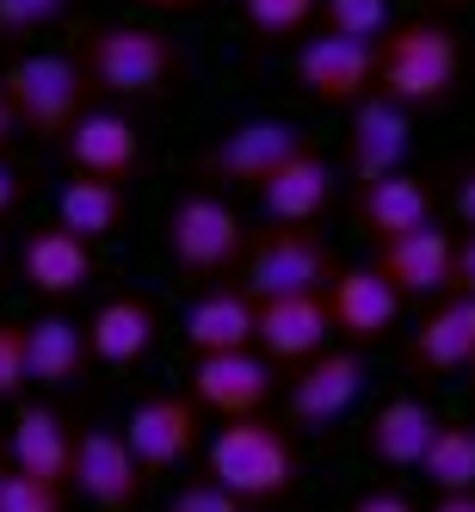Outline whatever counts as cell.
Wrapping results in <instances>:
<instances>
[{"label":"cell","mask_w":475,"mask_h":512,"mask_svg":"<svg viewBox=\"0 0 475 512\" xmlns=\"http://www.w3.org/2000/svg\"><path fill=\"white\" fill-rule=\"evenodd\" d=\"M451 210H457L463 223L475 229V161H469V167H457V192H451Z\"/></svg>","instance_id":"d590c367"},{"label":"cell","mask_w":475,"mask_h":512,"mask_svg":"<svg viewBox=\"0 0 475 512\" xmlns=\"http://www.w3.org/2000/svg\"><path fill=\"white\" fill-rule=\"evenodd\" d=\"M142 482H149V469L136 463V451H130L124 432L87 426L75 438V482H68V488H75L87 506H99V512H130L142 500Z\"/></svg>","instance_id":"9c48e42d"},{"label":"cell","mask_w":475,"mask_h":512,"mask_svg":"<svg viewBox=\"0 0 475 512\" xmlns=\"http://www.w3.org/2000/svg\"><path fill=\"white\" fill-rule=\"evenodd\" d=\"M167 512H253V506L241 494H229L223 482H186L167 500Z\"/></svg>","instance_id":"d6a6232c"},{"label":"cell","mask_w":475,"mask_h":512,"mask_svg":"<svg viewBox=\"0 0 475 512\" xmlns=\"http://www.w3.org/2000/svg\"><path fill=\"white\" fill-rule=\"evenodd\" d=\"M68 0H0V38H25V31L50 25Z\"/></svg>","instance_id":"836d02e7"},{"label":"cell","mask_w":475,"mask_h":512,"mask_svg":"<svg viewBox=\"0 0 475 512\" xmlns=\"http://www.w3.org/2000/svg\"><path fill=\"white\" fill-rule=\"evenodd\" d=\"M463 377H469V389H475V364H469V371H463Z\"/></svg>","instance_id":"7bdbcfd3"},{"label":"cell","mask_w":475,"mask_h":512,"mask_svg":"<svg viewBox=\"0 0 475 512\" xmlns=\"http://www.w3.org/2000/svg\"><path fill=\"white\" fill-rule=\"evenodd\" d=\"M62 155H68V167L87 173V179H124L142 161V130L124 112H112V105H99V112L87 105V118L68 130Z\"/></svg>","instance_id":"ffe728a7"},{"label":"cell","mask_w":475,"mask_h":512,"mask_svg":"<svg viewBox=\"0 0 475 512\" xmlns=\"http://www.w3.org/2000/svg\"><path fill=\"white\" fill-rule=\"evenodd\" d=\"M0 488H7V469H0Z\"/></svg>","instance_id":"ee69618b"},{"label":"cell","mask_w":475,"mask_h":512,"mask_svg":"<svg viewBox=\"0 0 475 512\" xmlns=\"http://www.w3.org/2000/svg\"><path fill=\"white\" fill-rule=\"evenodd\" d=\"M186 346L198 358L210 352H253L260 346V303L241 284H216L186 309Z\"/></svg>","instance_id":"d6986e66"},{"label":"cell","mask_w":475,"mask_h":512,"mask_svg":"<svg viewBox=\"0 0 475 512\" xmlns=\"http://www.w3.org/2000/svg\"><path fill=\"white\" fill-rule=\"evenodd\" d=\"M241 13L253 25V38L278 44V38H297L309 19H321V0H241Z\"/></svg>","instance_id":"f546056e"},{"label":"cell","mask_w":475,"mask_h":512,"mask_svg":"<svg viewBox=\"0 0 475 512\" xmlns=\"http://www.w3.org/2000/svg\"><path fill=\"white\" fill-rule=\"evenodd\" d=\"M93 272H99L93 241L75 235V229H62V223L31 229L25 247H19V278L38 290V297H75V290L93 284Z\"/></svg>","instance_id":"2e32d148"},{"label":"cell","mask_w":475,"mask_h":512,"mask_svg":"<svg viewBox=\"0 0 475 512\" xmlns=\"http://www.w3.org/2000/svg\"><path fill=\"white\" fill-rule=\"evenodd\" d=\"M451 297H469L475 303V229L457 241V266H451Z\"/></svg>","instance_id":"e575fe53"},{"label":"cell","mask_w":475,"mask_h":512,"mask_svg":"<svg viewBox=\"0 0 475 512\" xmlns=\"http://www.w3.org/2000/svg\"><path fill=\"white\" fill-rule=\"evenodd\" d=\"M327 198H334V167H327L321 149H303L297 161L278 167L266 186H260L266 216H272V223H284V229H309L315 216L327 210Z\"/></svg>","instance_id":"d4e9b609"},{"label":"cell","mask_w":475,"mask_h":512,"mask_svg":"<svg viewBox=\"0 0 475 512\" xmlns=\"http://www.w3.org/2000/svg\"><path fill=\"white\" fill-rule=\"evenodd\" d=\"M457 68H463V50H457V31L438 25V19H401L389 25V38L377 44V93L395 99V105H438L451 87H457Z\"/></svg>","instance_id":"3957f363"},{"label":"cell","mask_w":475,"mask_h":512,"mask_svg":"<svg viewBox=\"0 0 475 512\" xmlns=\"http://www.w3.org/2000/svg\"><path fill=\"white\" fill-rule=\"evenodd\" d=\"M13 204H19V173L7 167V155H0V216H7Z\"/></svg>","instance_id":"74e56055"},{"label":"cell","mask_w":475,"mask_h":512,"mask_svg":"<svg viewBox=\"0 0 475 512\" xmlns=\"http://www.w3.org/2000/svg\"><path fill=\"white\" fill-rule=\"evenodd\" d=\"M438 420L426 401H414V395H389L383 408L364 420V451H371V463H383V469H420L426 463V451H432V438H438Z\"/></svg>","instance_id":"603a6c76"},{"label":"cell","mask_w":475,"mask_h":512,"mask_svg":"<svg viewBox=\"0 0 475 512\" xmlns=\"http://www.w3.org/2000/svg\"><path fill=\"white\" fill-rule=\"evenodd\" d=\"M136 7H149V13H198V7H210V0H136Z\"/></svg>","instance_id":"f35d334b"},{"label":"cell","mask_w":475,"mask_h":512,"mask_svg":"<svg viewBox=\"0 0 475 512\" xmlns=\"http://www.w3.org/2000/svg\"><path fill=\"white\" fill-rule=\"evenodd\" d=\"M297 87L321 105H364L377 93V44L340 38V31H315L297 50Z\"/></svg>","instance_id":"ba28073f"},{"label":"cell","mask_w":475,"mask_h":512,"mask_svg":"<svg viewBox=\"0 0 475 512\" xmlns=\"http://www.w3.org/2000/svg\"><path fill=\"white\" fill-rule=\"evenodd\" d=\"M327 309H334V334H346L352 346H371L401 321V290L377 266H340V278L327 284Z\"/></svg>","instance_id":"5bb4252c"},{"label":"cell","mask_w":475,"mask_h":512,"mask_svg":"<svg viewBox=\"0 0 475 512\" xmlns=\"http://www.w3.org/2000/svg\"><path fill=\"white\" fill-rule=\"evenodd\" d=\"M346 512H414V500H401V494H389V488H371V494H358Z\"/></svg>","instance_id":"8d00e7d4"},{"label":"cell","mask_w":475,"mask_h":512,"mask_svg":"<svg viewBox=\"0 0 475 512\" xmlns=\"http://www.w3.org/2000/svg\"><path fill=\"white\" fill-rule=\"evenodd\" d=\"M81 81L105 99H161L179 75V44L155 25H87L81 44Z\"/></svg>","instance_id":"6da1fadb"},{"label":"cell","mask_w":475,"mask_h":512,"mask_svg":"<svg viewBox=\"0 0 475 512\" xmlns=\"http://www.w3.org/2000/svg\"><path fill=\"white\" fill-rule=\"evenodd\" d=\"M7 451H13L19 475H38V482H50V488L75 482V438H68L62 414L44 408V401H19V408H13Z\"/></svg>","instance_id":"e0dca14e"},{"label":"cell","mask_w":475,"mask_h":512,"mask_svg":"<svg viewBox=\"0 0 475 512\" xmlns=\"http://www.w3.org/2000/svg\"><path fill=\"white\" fill-rule=\"evenodd\" d=\"M303 149H315V142H309L303 124H290V118H235V124L198 155V167H204L210 179H229V186H253V192H260L266 179H272L278 167H290Z\"/></svg>","instance_id":"52a82bcc"},{"label":"cell","mask_w":475,"mask_h":512,"mask_svg":"<svg viewBox=\"0 0 475 512\" xmlns=\"http://www.w3.org/2000/svg\"><path fill=\"white\" fill-rule=\"evenodd\" d=\"M358 395H364V358L352 346H334V352L309 358L297 371V383H290V426L321 432V426L346 420Z\"/></svg>","instance_id":"7c38bea8"},{"label":"cell","mask_w":475,"mask_h":512,"mask_svg":"<svg viewBox=\"0 0 475 512\" xmlns=\"http://www.w3.org/2000/svg\"><path fill=\"white\" fill-rule=\"evenodd\" d=\"M327 334H334V309H327V297L260 303V352L272 364H309V358H321Z\"/></svg>","instance_id":"cb8c5ba5"},{"label":"cell","mask_w":475,"mask_h":512,"mask_svg":"<svg viewBox=\"0 0 475 512\" xmlns=\"http://www.w3.org/2000/svg\"><path fill=\"white\" fill-rule=\"evenodd\" d=\"M414 142V118L408 105H395L383 93H371L364 105H352V130H346V161H352V186H371V179H389L408 161Z\"/></svg>","instance_id":"8fae6325"},{"label":"cell","mask_w":475,"mask_h":512,"mask_svg":"<svg viewBox=\"0 0 475 512\" xmlns=\"http://www.w3.org/2000/svg\"><path fill=\"white\" fill-rule=\"evenodd\" d=\"M198 426H204L198 420V401H186V395H149V401H136V408H130L124 438H130L136 463L149 469V475H161V469L186 463L198 451Z\"/></svg>","instance_id":"4fadbf2b"},{"label":"cell","mask_w":475,"mask_h":512,"mask_svg":"<svg viewBox=\"0 0 475 512\" xmlns=\"http://www.w3.org/2000/svg\"><path fill=\"white\" fill-rule=\"evenodd\" d=\"M340 278V260L315 229H260L241 260V290L253 303H278V297H327V284Z\"/></svg>","instance_id":"5b68a950"},{"label":"cell","mask_w":475,"mask_h":512,"mask_svg":"<svg viewBox=\"0 0 475 512\" xmlns=\"http://www.w3.org/2000/svg\"><path fill=\"white\" fill-rule=\"evenodd\" d=\"M420 475H426V488H438V494H475V426H463V420L438 426Z\"/></svg>","instance_id":"83f0119b"},{"label":"cell","mask_w":475,"mask_h":512,"mask_svg":"<svg viewBox=\"0 0 475 512\" xmlns=\"http://www.w3.org/2000/svg\"><path fill=\"white\" fill-rule=\"evenodd\" d=\"M371 266L401 290V297H451V266H457V235L445 229H414V235H395L377 241Z\"/></svg>","instance_id":"9a60e30c"},{"label":"cell","mask_w":475,"mask_h":512,"mask_svg":"<svg viewBox=\"0 0 475 512\" xmlns=\"http://www.w3.org/2000/svg\"><path fill=\"white\" fill-rule=\"evenodd\" d=\"M469 364H475V303L469 297L432 303L408 340V371L414 377H457Z\"/></svg>","instance_id":"ac0fdd59"},{"label":"cell","mask_w":475,"mask_h":512,"mask_svg":"<svg viewBox=\"0 0 475 512\" xmlns=\"http://www.w3.org/2000/svg\"><path fill=\"white\" fill-rule=\"evenodd\" d=\"M352 216L371 241L432 229V186L420 173H389V179H371V186H352Z\"/></svg>","instance_id":"44dd1931"},{"label":"cell","mask_w":475,"mask_h":512,"mask_svg":"<svg viewBox=\"0 0 475 512\" xmlns=\"http://www.w3.org/2000/svg\"><path fill=\"white\" fill-rule=\"evenodd\" d=\"M0 99L13 105L19 130L44 136V142H68L87 118V81H81V62L62 56V50H31V56H13L0 68Z\"/></svg>","instance_id":"277c9868"},{"label":"cell","mask_w":475,"mask_h":512,"mask_svg":"<svg viewBox=\"0 0 475 512\" xmlns=\"http://www.w3.org/2000/svg\"><path fill=\"white\" fill-rule=\"evenodd\" d=\"M25 383H31V371H25V321L0 315V401H13Z\"/></svg>","instance_id":"1f68e13d"},{"label":"cell","mask_w":475,"mask_h":512,"mask_svg":"<svg viewBox=\"0 0 475 512\" xmlns=\"http://www.w3.org/2000/svg\"><path fill=\"white\" fill-rule=\"evenodd\" d=\"M297 445H290L284 420H223V432L210 438V482H223L229 494H241L247 506L284 500L297 488Z\"/></svg>","instance_id":"7a4b0ae2"},{"label":"cell","mask_w":475,"mask_h":512,"mask_svg":"<svg viewBox=\"0 0 475 512\" xmlns=\"http://www.w3.org/2000/svg\"><path fill=\"white\" fill-rule=\"evenodd\" d=\"M272 395V358L266 352H210L192 358V401L223 420H253Z\"/></svg>","instance_id":"30bf717a"},{"label":"cell","mask_w":475,"mask_h":512,"mask_svg":"<svg viewBox=\"0 0 475 512\" xmlns=\"http://www.w3.org/2000/svg\"><path fill=\"white\" fill-rule=\"evenodd\" d=\"M432 7H463V0H432Z\"/></svg>","instance_id":"b9f144b4"},{"label":"cell","mask_w":475,"mask_h":512,"mask_svg":"<svg viewBox=\"0 0 475 512\" xmlns=\"http://www.w3.org/2000/svg\"><path fill=\"white\" fill-rule=\"evenodd\" d=\"M321 31L383 44L389 38V0H321Z\"/></svg>","instance_id":"f1b7e54d"},{"label":"cell","mask_w":475,"mask_h":512,"mask_svg":"<svg viewBox=\"0 0 475 512\" xmlns=\"http://www.w3.org/2000/svg\"><path fill=\"white\" fill-rule=\"evenodd\" d=\"M62 494H68V488H50V482H38V475L7 469V488H0V512H62Z\"/></svg>","instance_id":"4dcf8cb0"},{"label":"cell","mask_w":475,"mask_h":512,"mask_svg":"<svg viewBox=\"0 0 475 512\" xmlns=\"http://www.w3.org/2000/svg\"><path fill=\"white\" fill-rule=\"evenodd\" d=\"M155 334H161L155 303L136 297V290H124V297H105V303L93 309V321H87V352H93L99 364H112V371H130V364L149 358Z\"/></svg>","instance_id":"7402d4cb"},{"label":"cell","mask_w":475,"mask_h":512,"mask_svg":"<svg viewBox=\"0 0 475 512\" xmlns=\"http://www.w3.org/2000/svg\"><path fill=\"white\" fill-rule=\"evenodd\" d=\"M81 358H87V334L68 315L25 321V371H31V383H44V389L75 383L81 377Z\"/></svg>","instance_id":"484cf974"},{"label":"cell","mask_w":475,"mask_h":512,"mask_svg":"<svg viewBox=\"0 0 475 512\" xmlns=\"http://www.w3.org/2000/svg\"><path fill=\"white\" fill-rule=\"evenodd\" d=\"M167 260L179 272H192V278H223L247 260V223H241V210L223 204L216 192H179L173 210H167Z\"/></svg>","instance_id":"8992f818"},{"label":"cell","mask_w":475,"mask_h":512,"mask_svg":"<svg viewBox=\"0 0 475 512\" xmlns=\"http://www.w3.org/2000/svg\"><path fill=\"white\" fill-rule=\"evenodd\" d=\"M56 223L75 229V235H87V241L112 235L124 223V186H118V179H87V173H75L56 192Z\"/></svg>","instance_id":"4316f807"},{"label":"cell","mask_w":475,"mask_h":512,"mask_svg":"<svg viewBox=\"0 0 475 512\" xmlns=\"http://www.w3.org/2000/svg\"><path fill=\"white\" fill-rule=\"evenodd\" d=\"M19 136V118H13V105L7 99H0V155H7V142Z\"/></svg>","instance_id":"ab89813d"},{"label":"cell","mask_w":475,"mask_h":512,"mask_svg":"<svg viewBox=\"0 0 475 512\" xmlns=\"http://www.w3.org/2000/svg\"><path fill=\"white\" fill-rule=\"evenodd\" d=\"M432 512H475V494H438Z\"/></svg>","instance_id":"60d3db41"}]
</instances>
